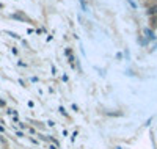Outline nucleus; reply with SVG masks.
Masks as SVG:
<instances>
[{
  "label": "nucleus",
  "mask_w": 157,
  "mask_h": 149,
  "mask_svg": "<svg viewBox=\"0 0 157 149\" xmlns=\"http://www.w3.org/2000/svg\"><path fill=\"white\" fill-rule=\"evenodd\" d=\"M143 32H145V36L148 38V41H155V33H154V30L151 29V27H146V29L145 30H143Z\"/></svg>",
  "instance_id": "obj_1"
},
{
  "label": "nucleus",
  "mask_w": 157,
  "mask_h": 149,
  "mask_svg": "<svg viewBox=\"0 0 157 149\" xmlns=\"http://www.w3.org/2000/svg\"><path fill=\"white\" fill-rule=\"evenodd\" d=\"M146 13H148L149 17H151V16H157V3H155V5H151V6L146 10Z\"/></svg>",
  "instance_id": "obj_2"
},
{
  "label": "nucleus",
  "mask_w": 157,
  "mask_h": 149,
  "mask_svg": "<svg viewBox=\"0 0 157 149\" xmlns=\"http://www.w3.org/2000/svg\"><path fill=\"white\" fill-rule=\"evenodd\" d=\"M138 44H141V46H146V44H148V38H145V36H140V38H138Z\"/></svg>",
  "instance_id": "obj_3"
},
{
  "label": "nucleus",
  "mask_w": 157,
  "mask_h": 149,
  "mask_svg": "<svg viewBox=\"0 0 157 149\" xmlns=\"http://www.w3.org/2000/svg\"><path fill=\"white\" fill-rule=\"evenodd\" d=\"M157 27V16H151V29Z\"/></svg>",
  "instance_id": "obj_4"
},
{
  "label": "nucleus",
  "mask_w": 157,
  "mask_h": 149,
  "mask_svg": "<svg viewBox=\"0 0 157 149\" xmlns=\"http://www.w3.org/2000/svg\"><path fill=\"white\" fill-rule=\"evenodd\" d=\"M127 3H129V5H130V6H132V8H134V10H135V8H137V3H135V2H134V0H127Z\"/></svg>",
  "instance_id": "obj_5"
},
{
  "label": "nucleus",
  "mask_w": 157,
  "mask_h": 149,
  "mask_svg": "<svg viewBox=\"0 0 157 149\" xmlns=\"http://www.w3.org/2000/svg\"><path fill=\"white\" fill-rule=\"evenodd\" d=\"M78 2H80V5H82V10L85 11V10H86V5H85V2H83V0H78Z\"/></svg>",
  "instance_id": "obj_6"
},
{
  "label": "nucleus",
  "mask_w": 157,
  "mask_h": 149,
  "mask_svg": "<svg viewBox=\"0 0 157 149\" xmlns=\"http://www.w3.org/2000/svg\"><path fill=\"white\" fill-rule=\"evenodd\" d=\"M64 53H66L68 57H69V55H72V52H71V49H66V50H64Z\"/></svg>",
  "instance_id": "obj_7"
},
{
  "label": "nucleus",
  "mask_w": 157,
  "mask_h": 149,
  "mask_svg": "<svg viewBox=\"0 0 157 149\" xmlns=\"http://www.w3.org/2000/svg\"><path fill=\"white\" fill-rule=\"evenodd\" d=\"M60 113H61V115H66V110H64L63 107H60Z\"/></svg>",
  "instance_id": "obj_8"
},
{
  "label": "nucleus",
  "mask_w": 157,
  "mask_h": 149,
  "mask_svg": "<svg viewBox=\"0 0 157 149\" xmlns=\"http://www.w3.org/2000/svg\"><path fill=\"white\" fill-rule=\"evenodd\" d=\"M68 60H69V63H71V64L74 63V57H72V55H69V57H68Z\"/></svg>",
  "instance_id": "obj_9"
}]
</instances>
